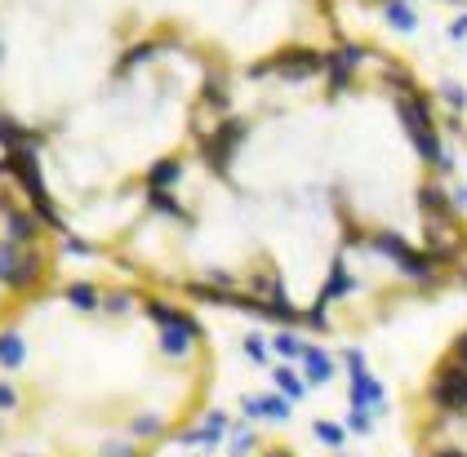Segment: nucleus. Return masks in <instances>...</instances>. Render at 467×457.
<instances>
[{
    "label": "nucleus",
    "mask_w": 467,
    "mask_h": 457,
    "mask_svg": "<svg viewBox=\"0 0 467 457\" xmlns=\"http://www.w3.org/2000/svg\"><path fill=\"white\" fill-rule=\"evenodd\" d=\"M201 311L365 338L467 289L445 116L352 27L227 67L99 258Z\"/></svg>",
    "instance_id": "obj_1"
},
{
    "label": "nucleus",
    "mask_w": 467,
    "mask_h": 457,
    "mask_svg": "<svg viewBox=\"0 0 467 457\" xmlns=\"http://www.w3.org/2000/svg\"><path fill=\"white\" fill-rule=\"evenodd\" d=\"M343 27L334 0H0V151L94 258L223 71Z\"/></svg>",
    "instance_id": "obj_2"
},
{
    "label": "nucleus",
    "mask_w": 467,
    "mask_h": 457,
    "mask_svg": "<svg viewBox=\"0 0 467 457\" xmlns=\"http://www.w3.org/2000/svg\"><path fill=\"white\" fill-rule=\"evenodd\" d=\"M201 307L125 271H63L0 324V457H165L210 413Z\"/></svg>",
    "instance_id": "obj_3"
},
{
    "label": "nucleus",
    "mask_w": 467,
    "mask_h": 457,
    "mask_svg": "<svg viewBox=\"0 0 467 457\" xmlns=\"http://www.w3.org/2000/svg\"><path fill=\"white\" fill-rule=\"evenodd\" d=\"M67 236L49 218L32 178L0 151V324L67 271Z\"/></svg>",
    "instance_id": "obj_4"
},
{
    "label": "nucleus",
    "mask_w": 467,
    "mask_h": 457,
    "mask_svg": "<svg viewBox=\"0 0 467 457\" xmlns=\"http://www.w3.org/2000/svg\"><path fill=\"white\" fill-rule=\"evenodd\" d=\"M400 440L410 457H467V320L405 387Z\"/></svg>",
    "instance_id": "obj_5"
},
{
    "label": "nucleus",
    "mask_w": 467,
    "mask_h": 457,
    "mask_svg": "<svg viewBox=\"0 0 467 457\" xmlns=\"http://www.w3.org/2000/svg\"><path fill=\"white\" fill-rule=\"evenodd\" d=\"M343 14H352V9H379V5H400V0H334Z\"/></svg>",
    "instance_id": "obj_6"
}]
</instances>
